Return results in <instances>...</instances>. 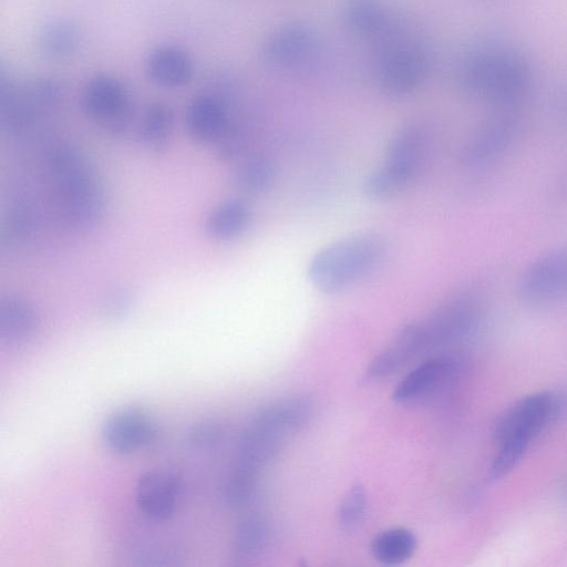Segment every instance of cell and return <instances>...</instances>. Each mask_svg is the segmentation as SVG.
Wrapping results in <instances>:
<instances>
[{"label": "cell", "mask_w": 567, "mask_h": 567, "mask_svg": "<svg viewBox=\"0 0 567 567\" xmlns=\"http://www.w3.org/2000/svg\"><path fill=\"white\" fill-rule=\"evenodd\" d=\"M566 414V390L529 394L508 406L494 426L498 450L489 467L491 477L497 480L507 475L520 462L530 443Z\"/></svg>", "instance_id": "obj_1"}, {"label": "cell", "mask_w": 567, "mask_h": 567, "mask_svg": "<svg viewBox=\"0 0 567 567\" xmlns=\"http://www.w3.org/2000/svg\"><path fill=\"white\" fill-rule=\"evenodd\" d=\"M461 89L471 97L494 106L520 107L529 95L533 72L519 52L503 47H485L471 53L460 70Z\"/></svg>", "instance_id": "obj_2"}, {"label": "cell", "mask_w": 567, "mask_h": 567, "mask_svg": "<svg viewBox=\"0 0 567 567\" xmlns=\"http://www.w3.org/2000/svg\"><path fill=\"white\" fill-rule=\"evenodd\" d=\"M59 210L69 225L87 229L103 217V183L87 156L76 146L54 147L49 159Z\"/></svg>", "instance_id": "obj_3"}, {"label": "cell", "mask_w": 567, "mask_h": 567, "mask_svg": "<svg viewBox=\"0 0 567 567\" xmlns=\"http://www.w3.org/2000/svg\"><path fill=\"white\" fill-rule=\"evenodd\" d=\"M312 405L306 398H293L259 411L239 441L235 473L256 481L260 471L280 450L286 437L310 417Z\"/></svg>", "instance_id": "obj_4"}, {"label": "cell", "mask_w": 567, "mask_h": 567, "mask_svg": "<svg viewBox=\"0 0 567 567\" xmlns=\"http://www.w3.org/2000/svg\"><path fill=\"white\" fill-rule=\"evenodd\" d=\"M384 252L381 237L352 235L320 249L309 262L308 278L319 291L336 295L369 276L381 264Z\"/></svg>", "instance_id": "obj_5"}, {"label": "cell", "mask_w": 567, "mask_h": 567, "mask_svg": "<svg viewBox=\"0 0 567 567\" xmlns=\"http://www.w3.org/2000/svg\"><path fill=\"white\" fill-rule=\"evenodd\" d=\"M482 320L480 302L470 296L455 298L426 319L412 322L420 357L440 352L470 338Z\"/></svg>", "instance_id": "obj_6"}, {"label": "cell", "mask_w": 567, "mask_h": 567, "mask_svg": "<svg viewBox=\"0 0 567 567\" xmlns=\"http://www.w3.org/2000/svg\"><path fill=\"white\" fill-rule=\"evenodd\" d=\"M399 33L383 41L384 49L378 61L380 84L392 96L411 93L429 72L427 53L411 41H401Z\"/></svg>", "instance_id": "obj_7"}, {"label": "cell", "mask_w": 567, "mask_h": 567, "mask_svg": "<svg viewBox=\"0 0 567 567\" xmlns=\"http://www.w3.org/2000/svg\"><path fill=\"white\" fill-rule=\"evenodd\" d=\"M85 114L112 135H123L133 116L132 101L125 85L109 74H96L85 84L82 99Z\"/></svg>", "instance_id": "obj_8"}, {"label": "cell", "mask_w": 567, "mask_h": 567, "mask_svg": "<svg viewBox=\"0 0 567 567\" xmlns=\"http://www.w3.org/2000/svg\"><path fill=\"white\" fill-rule=\"evenodd\" d=\"M520 107L495 106L461 152L465 166L478 167L499 157L514 143L520 130Z\"/></svg>", "instance_id": "obj_9"}, {"label": "cell", "mask_w": 567, "mask_h": 567, "mask_svg": "<svg viewBox=\"0 0 567 567\" xmlns=\"http://www.w3.org/2000/svg\"><path fill=\"white\" fill-rule=\"evenodd\" d=\"M464 362L453 354L432 357L406 374L393 391L401 404L429 401L451 388L462 375Z\"/></svg>", "instance_id": "obj_10"}, {"label": "cell", "mask_w": 567, "mask_h": 567, "mask_svg": "<svg viewBox=\"0 0 567 567\" xmlns=\"http://www.w3.org/2000/svg\"><path fill=\"white\" fill-rule=\"evenodd\" d=\"M517 292L530 305H544L567 296V247L543 254L522 272Z\"/></svg>", "instance_id": "obj_11"}, {"label": "cell", "mask_w": 567, "mask_h": 567, "mask_svg": "<svg viewBox=\"0 0 567 567\" xmlns=\"http://www.w3.org/2000/svg\"><path fill=\"white\" fill-rule=\"evenodd\" d=\"M315 30L302 22H290L274 29L262 41L264 61L274 66L288 68L309 60L318 49Z\"/></svg>", "instance_id": "obj_12"}, {"label": "cell", "mask_w": 567, "mask_h": 567, "mask_svg": "<svg viewBox=\"0 0 567 567\" xmlns=\"http://www.w3.org/2000/svg\"><path fill=\"white\" fill-rule=\"evenodd\" d=\"M182 491V476L171 468L145 472L136 486V506L148 518L163 520L173 515Z\"/></svg>", "instance_id": "obj_13"}, {"label": "cell", "mask_w": 567, "mask_h": 567, "mask_svg": "<svg viewBox=\"0 0 567 567\" xmlns=\"http://www.w3.org/2000/svg\"><path fill=\"white\" fill-rule=\"evenodd\" d=\"M156 424L141 410L130 408L111 415L102 427V440L113 452L128 454L150 445Z\"/></svg>", "instance_id": "obj_14"}, {"label": "cell", "mask_w": 567, "mask_h": 567, "mask_svg": "<svg viewBox=\"0 0 567 567\" xmlns=\"http://www.w3.org/2000/svg\"><path fill=\"white\" fill-rule=\"evenodd\" d=\"M185 125L197 144L217 143L229 127L226 107L213 94H198L187 105Z\"/></svg>", "instance_id": "obj_15"}, {"label": "cell", "mask_w": 567, "mask_h": 567, "mask_svg": "<svg viewBox=\"0 0 567 567\" xmlns=\"http://www.w3.org/2000/svg\"><path fill=\"white\" fill-rule=\"evenodd\" d=\"M344 24L362 37L385 41L399 31V25L382 0H348L342 10Z\"/></svg>", "instance_id": "obj_16"}, {"label": "cell", "mask_w": 567, "mask_h": 567, "mask_svg": "<svg viewBox=\"0 0 567 567\" xmlns=\"http://www.w3.org/2000/svg\"><path fill=\"white\" fill-rule=\"evenodd\" d=\"M144 68L152 82L167 89L181 87L189 83L194 74L190 56L175 45H161L153 49L145 59Z\"/></svg>", "instance_id": "obj_17"}, {"label": "cell", "mask_w": 567, "mask_h": 567, "mask_svg": "<svg viewBox=\"0 0 567 567\" xmlns=\"http://www.w3.org/2000/svg\"><path fill=\"white\" fill-rule=\"evenodd\" d=\"M426 137L421 124L404 125L390 140L384 164L413 178L426 151Z\"/></svg>", "instance_id": "obj_18"}, {"label": "cell", "mask_w": 567, "mask_h": 567, "mask_svg": "<svg viewBox=\"0 0 567 567\" xmlns=\"http://www.w3.org/2000/svg\"><path fill=\"white\" fill-rule=\"evenodd\" d=\"M40 317L35 308L19 297L0 301V338L11 344L29 342L37 334Z\"/></svg>", "instance_id": "obj_19"}, {"label": "cell", "mask_w": 567, "mask_h": 567, "mask_svg": "<svg viewBox=\"0 0 567 567\" xmlns=\"http://www.w3.org/2000/svg\"><path fill=\"white\" fill-rule=\"evenodd\" d=\"M251 218L249 205L241 198H229L216 205L205 219V231L212 239L228 241L240 236Z\"/></svg>", "instance_id": "obj_20"}, {"label": "cell", "mask_w": 567, "mask_h": 567, "mask_svg": "<svg viewBox=\"0 0 567 567\" xmlns=\"http://www.w3.org/2000/svg\"><path fill=\"white\" fill-rule=\"evenodd\" d=\"M174 125V111L164 102H155L144 111L138 138L144 148L153 154H164L169 145Z\"/></svg>", "instance_id": "obj_21"}, {"label": "cell", "mask_w": 567, "mask_h": 567, "mask_svg": "<svg viewBox=\"0 0 567 567\" xmlns=\"http://www.w3.org/2000/svg\"><path fill=\"white\" fill-rule=\"evenodd\" d=\"M416 546V537L411 530L394 527L375 535L370 548L378 561L384 565H398L408 560L414 554Z\"/></svg>", "instance_id": "obj_22"}, {"label": "cell", "mask_w": 567, "mask_h": 567, "mask_svg": "<svg viewBox=\"0 0 567 567\" xmlns=\"http://www.w3.org/2000/svg\"><path fill=\"white\" fill-rule=\"evenodd\" d=\"M276 178V169L269 158L255 155L241 162L234 173V184L243 193L259 195L268 192Z\"/></svg>", "instance_id": "obj_23"}, {"label": "cell", "mask_w": 567, "mask_h": 567, "mask_svg": "<svg viewBox=\"0 0 567 567\" xmlns=\"http://www.w3.org/2000/svg\"><path fill=\"white\" fill-rule=\"evenodd\" d=\"M79 40V30L72 21L54 20L42 28L39 45L45 55L63 59L76 50Z\"/></svg>", "instance_id": "obj_24"}, {"label": "cell", "mask_w": 567, "mask_h": 567, "mask_svg": "<svg viewBox=\"0 0 567 567\" xmlns=\"http://www.w3.org/2000/svg\"><path fill=\"white\" fill-rule=\"evenodd\" d=\"M271 540V530L268 523L257 516L245 518L238 525L234 548L241 557H252L265 550Z\"/></svg>", "instance_id": "obj_25"}, {"label": "cell", "mask_w": 567, "mask_h": 567, "mask_svg": "<svg viewBox=\"0 0 567 567\" xmlns=\"http://www.w3.org/2000/svg\"><path fill=\"white\" fill-rule=\"evenodd\" d=\"M409 183L408 178L383 165L367 176L362 189L370 199L385 200L400 194Z\"/></svg>", "instance_id": "obj_26"}, {"label": "cell", "mask_w": 567, "mask_h": 567, "mask_svg": "<svg viewBox=\"0 0 567 567\" xmlns=\"http://www.w3.org/2000/svg\"><path fill=\"white\" fill-rule=\"evenodd\" d=\"M367 512V494L359 483L351 486L339 508V520L344 528H353L362 522Z\"/></svg>", "instance_id": "obj_27"}, {"label": "cell", "mask_w": 567, "mask_h": 567, "mask_svg": "<svg viewBox=\"0 0 567 567\" xmlns=\"http://www.w3.org/2000/svg\"><path fill=\"white\" fill-rule=\"evenodd\" d=\"M223 435V427L216 420L206 419L194 424L187 434L188 444L195 450H208L217 445Z\"/></svg>", "instance_id": "obj_28"}, {"label": "cell", "mask_w": 567, "mask_h": 567, "mask_svg": "<svg viewBox=\"0 0 567 567\" xmlns=\"http://www.w3.org/2000/svg\"><path fill=\"white\" fill-rule=\"evenodd\" d=\"M135 305V297L131 289L117 287L110 291L103 303L104 316L113 321L126 318Z\"/></svg>", "instance_id": "obj_29"}, {"label": "cell", "mask_w": 567, "mask_h": 567, "mask_svg": "<svg viewBox=\"0 0 567 567\" xmlns=\"http://www.w3.org/2000/svg\"><path fill=\"white\" fill-rule=\"evenodd\" d=\"M563 494L567 498V480L565 481V483L563 485Z\"/></svg>", "instance_id": "obj_30"}]
</instances>
